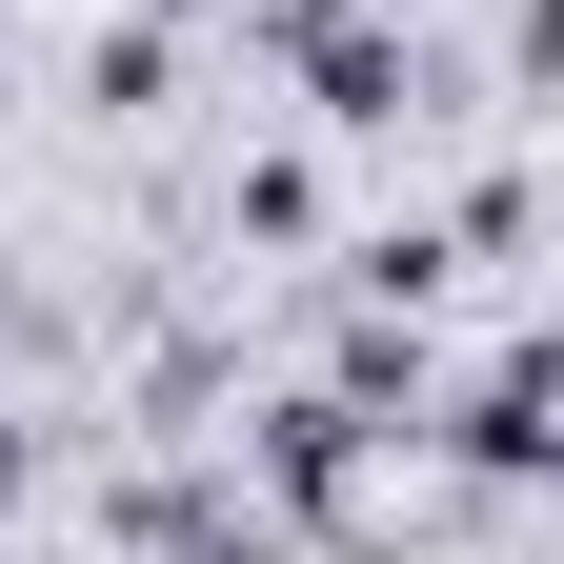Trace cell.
Returning <instances> with one entry per match:
<instances>
[{"instance_id": "obj_1", "label": "cell", "mask_w": 564, "mask_h": 564, "mask_svg": "<svg viewBox=\"0 0 564 564\" xmlns=\"http://www.w3.org/2000/svg\"><path fill=\"white\" fill-rule=\"evenodd\" d=\"M464 464H484V484L544 464V343H484V383H464Z\"/></svg>"}]
</instances>
